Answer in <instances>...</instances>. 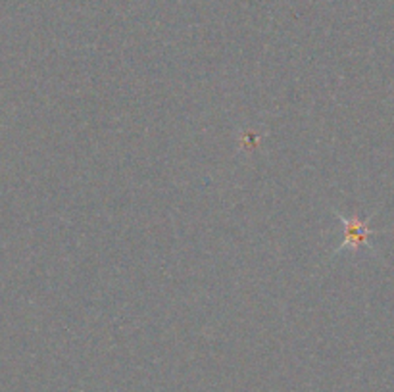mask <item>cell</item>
I'll return each instance as SVG.
<instances>
[{
    "mask_svg": "<svg viewBox=\"0 0 394 392\" xmlns=\"http://www.w3.org/2000/svg\"><path fill=\"white\" fill-rule=\"evenodd\" d=\"M344 225V239H342V245L339 250L342 248H352V250H358L360 246H368V239L371 235V229H369V221L368 220H358V218H342L339 215Z\"/></svg>",
    "mask_w": 394,
    "mask_h": 392,
    "instance_id": "6da1fadb",
    "label": "cell"
}]
</instances>
